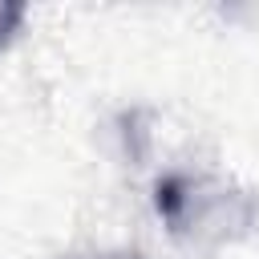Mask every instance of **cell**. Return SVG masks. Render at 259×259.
<instances>
[{"label":"cell","instance_id":"obj_1","mask_svg":"<svg viewBox=\"0 0 259 259\" xmlns=\"http://www.w3.org/2000/svg\"><path fill=\"white\" fill-rule=\"evenodd\" d=\"M154 206H158V214L166 219V223H178L182 219V206H186V182L182 178H162L158 186H154Z\"/></svg>","mask_w":259,"mask_h":259},{"label":"cell","instance_id":"obj_2","mask_svg":"<svg viewBox=\"0 0 259 259\" xmlns=\"http://www.w3.org/2000/svg\"><path fill=\"white\" fill-rule=\"evenodd\" d=\"M24 24V4L16 0H0V45H8L16 36V28Z\"/></svg>","mask_w":259,"mask_h":259}]
</instances>
